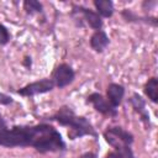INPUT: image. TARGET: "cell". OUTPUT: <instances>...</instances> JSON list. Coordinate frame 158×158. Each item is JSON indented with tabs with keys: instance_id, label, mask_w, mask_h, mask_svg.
<instances>
[{
	"instance_id": "cell-1",
	"label": "cell",
	"mask_w": 158,
	"mask_h": 158,
	"mask_svg": "<svg viewBox=\"0 0 158 158\" xmlns=\"http://www.w3.org/2000/svg\"><path fill=\"white\" fill-rule=\"evenodd\" d=\"M0 146L4 147H33L41 153L59 152L65 149L62 135L51 125L12 126L0 133Z\"/></svg>"
},
{
	"instance_id": "cell-2",
	"label": "cell",
	"mask_w": 158,
	"mask_h": 158,
	"mask_svg": "<svg viewBox=\"0 0 158 158\" xmlns=\"http://www.w3.org/2000/svg\"><path fill=\"white\" fill-rule=\"evenodd\" d=\"M51 120L57 121L62 126L69 127L70 130L68 132V136L70 139H75V138H79V137H83L86 135L93 136V137H98V133H96L94 126L90 123V121L83 116L75 115L74 111L68 106L60 107L51 117Z\"/></svg>"
},
{
	"instance_id": "cell-3",
	"label": "cell",
	"mask_w": 158,
	"mask_h": 158,
	"mask_svg": "<svg viewBox=\"0 0 158 158\" xmlns=\"http://www.w3.org/2000/svg\"><path fill=\"white\" fill-rule=\"evenodd\" d=\"M106 142L112 146L116 151H120L125 147H130L133 142V136L122 127H110L104 132Z\"/></svg>"
},
{
	"instance_id": "cell-4",
	"label": "cell",
	"mask_w": 158,
	"mask_h": 158,
	"mask_svg": "<svg viewBox=\"0 0 158 158\" xmlns=\"http://www.w3.org/2000/svg\"><path fill=\"white\" fill-rule=\"evenodd\" d=\"M54 86L56 85H54L52 79L44 78V79H41V80H37V81H33L31 84L25 85L23 88L17 90V94H20L22 96H33V95L48 93V91L53 90Z\"/></svg>"
},
{
	"instance_id": "cell-5",
	"label": "cell",
	"mask_w": 158,
	"mask_h": 158,
	"mask_svg": "<svg viewBox=\"0 0 158 158\" xmlns=\"http://www.w3.org/2000/svg\"><path fill=\"white\" fill-rule=\"evenodd\" d=\"M74 78H75L74 70L72 69L70 65L65 63H62L58 67H56V69L52 73V80L54 85L58 88H64L69 85L70 83H73Z\"/></svg>"
},
{
	"instance_id": "cell-6",
	"label": "cell",
	"mask_w": 158,
	"mask_h": 158,
	"mask_svg": "<svg viewBox=\"0 0 158 158\" xmlns=\"http://www.w3.org/2000/svg\"><path fill=\"white\" fill-rule=\"evenodd\" d=\"M88 101L94 106L96 111L106 116H115L117 114L116 109L110 105V102L99 93H93L88 96Z\"/></svg>"
},
{
	"instance_id": "cell-7",
	"label": "cell",
	"mask_w": 158,
	"mask_h": 158,
	"mask_svg": "<svg viewBox=\"0 0 158 158\" xmlns=\"http://www.w3.org/2000/svg\"><path fill=\"white\" fill-rule=\"evenodd\" d=\"M106 94H107V101L110 102V105L112 107H117L122 99H123V95H125V88L120 84H116V83H111L109 86H107V90H106Z\"/></svg>"
},
{
	"instance_id": "cell-8",
	"label": "cell",
	"mask_w": 158,
	"mask_h": 158,
	"mask_svg": "<svg viewBox=\"0 0 158 158\" xmlns=\"http://www.w3.org/2000/svg\"><path fill=\"white\" fill-rule=\"evenodd\" d=\"M74 9H77L79 12L83 14L85 21L88 22V25L91 28H94L96 31L101 30V27H102V20H101V17H100V15L98 12H95V11H93L90 9H86L84 6H74Z\"/></svg>"
},
{
	"instance_id": "cell-9",
	"label": "cell",
	"mask_w": 158,
	"mask_h": 158,
	"mask_svg": "<svg viewBox=\"0 0 158 158\" xmlns=\"http://www.w3.org/2000/svg\"><path fill=\"white\" fill-rule=\"evenodd\" d=\"M109 43H110V40L102 30L95 31L90 37V47L98 53L102 52L109 46Z\"/></svg>"
},
{
	"instance_id": "cell-10",
	"label": "cell",
	"mask_w": 158,
	"mask_h": 158,
	"mask_svg": "<svg viewBox=\"0 0 158 158\" xmlns=\"http://www.w3.org/2000/svg\"><path fill=\"white\" fill-rule=\"evenodd\" d=\"M94 6L100 17H111L114 15V4L110 0H94Z\"/></svg>"
},
{
	"instance_id": "cell-11",
	"label": "cell",
	"mask_w": 158,
	"mask_h": 158,
	"mask_svg": "<svg viewBox=\"0 0 158 158\" xmlns=\"http://www.w3.org/2000/svg\"><path fill=\"white\" fill-rule=\"evenodd\" d=\"M144 94L152 102L158 101V79L156 77H152L147 80L144 84Z\"/></svg>"
},
{
	"instance_id": "cell-12",
	"label": "cell",
	"mask_w": 158,
	"mask_h": 158,
	"mask_svg": "<svg viewBox=\"0 0 158 158\" xmlns=\"http://www.w3.org/2000/svg\"><path fill=\"white\" fill-rule=\"evenodd\" d=\"M130 102L132 104L133 109L142 116L143 120H148V118H149V116H148V114L146 112V109H144V101L142 100V98H141L139 95L133 94L132 98L130 99ZM148 121H149V120H148Z\"/></svg>"
},
{
	"instance_id": "cell-13",
	"label": "cell",
	"mask_w": 158,
	"mask_h": 158,
	"mask_svg": "<svg viewBox=\"0 0 158 158\" xmlns=\"http://www.w3.org/2000/svg\"><path fill=\"white\" fill-rule=\"evenodd\" d=\"M23 9L28 15H33L36 12H42V4L36 0H26L23 1Z\"/></svg>"
},
{
	"instance_id": "cell-14",
	"label": "cell",
	"mask_w": 158,
	"mask_h": 158,
	"mask_svg": "<svg viewBox=\"0 0 158 158\" xmlns=\"http://www.w3.org/2000/svg\"><path fill=\"white\" fill-rule=\"evenodd\" d=\"M10 41V33L7 31V28L0 23V46L6 44Z\"/></svg>"
},
{
	"instance_id": "cell-15",
	"label": "cell",
	"mask_w": 158,
	"mask_h": 158,
	"mask_svg": "<svg viewBox=\"0 0 158 158\" xmlns=\"http://www.w3.org/2000/svg\"><path fill=\"white\" fill-rule=\"evenodd\" d=\"M14 100H12V98L11 96H9V95H6V94H4V93H0V104L1 105H9V104H11Z\"/></svg>"
},
{
	"instance_id": "cell-16",
	"label": "cell",
	"mask_w": 158,
	"mask_h": 158,
	"mask_svg": "<svg viewBox=\"0 0 158 158\" xmlns=\"http://www.w3.org/2000/svg\"><path fill=\"white\" fill-rule=\"evenodd\" d=\"M6 128H7V125H6L5 120L2 118V116H1V114H0V133H2Z\"/></svg>"
},
{
	"instance_id": "cell-17",
	"label": "cell",
	"mask_w": 158,
	"mask_h": 158,
	"mask_svg": "<svg viewBox=\"0 0 158 158\" xmlns=\"http://www.w3.org/2000/svg\"><path fill=\"white\" fill-rule=\"evenodd\" d=\"M79 158H96V156L94 153H91V152H86V153L81 154Z\"/></svg>"
},
{
	"instance_id": "cell-18",
	"label": "cell",
	"mask_w": 158,
	"mask_h": 158,
	"mask_svg": "<svg viewBox=\"0 0 158 158\" xmlns=\"http://www.w3.org/2000/svg\"><path fill=\"white\" fill-rule=\"evenodd\" d=\"M25 59H26L25 62H26V64H27L26 67H27V68H30V67H31V58H30V57H26Z\"/></svg>"
}]
</instances>
